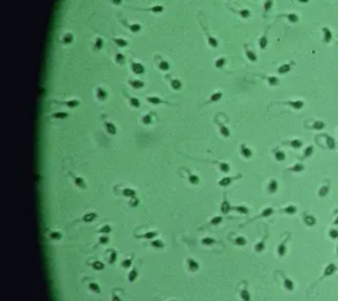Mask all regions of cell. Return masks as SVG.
I'll return each instance as SVG.
<instances>
[{"label":"cell","instance_id":"6da1fadb","mask_svg":"<svg viewBox=\"0 0 338 301\" xmlns=\"http://www.w3.org/2000/svg\"><path fill=\"white\" fill-rule=\"evenodd\" d=\"M131 67H132L133 73H136V74H143L144 73V66L141 65V63H139V62H132V63H131Z\"/></svg>","mask_w":338,"mask_h":301},{"label":"cell","instance_id":"7a4b0ae2","mask_svg":"<svg viewBox=\"0 0 338 301\" xmlns=\"http://www.w3.org/2000/svg\"><path fill=\"white\" fill-rule=\"evenodd\" d=\"M104 126H106V129H107V132H108L110 135H116V127H115L112 123L107 121V123L104 124Z\"/></svg>","mask_w":338,"mask_h":301},{"label":"cell","instance_id":"3957f363","mask_svg":"<svg viewBox=\"0 0 338 301\" xmlns=\"http://www.w3.org/2000/svg\"><path fill=\"white\" fill-rule=\"evenodd\" d=\"M96 97H98V99H99V100H106V98H107V92L104 91L103 89L98 87V89H96Z\"/></svg>","mask_w":338,"mask_h":301},{"label":"cell","instance_id":"277c9868","mask_svg":"<svg viewBox=\"0 0 338 301\" xmlns=\"http://www.w3.org/2000/svg\"><path fill=\"white\" fill-rule=\"evenodd\" d=\"M123 195H125V197H135L136 195V192L133 189H130V187H125V189H123Z\"/></svg>","mask_w":338,"mask_h":301},{"label":"cell","instance_id":"5b68a950","mask_svg":"<svg viewBox=\"0 0 338 301\" xmlns=\"http://www.w3.org/2000/svg\"><path fill=\"white\" fill-rule=\"evenodd\" d=\"M131 86L133 87V89H141V87L144 86V83L141 81H135V79H132V81H130Z\"/></svg>","mask_w":338,"mask_h":301},{"label":"cell","instance_id":"8992f818","mask_svg":"<svg viewBox=\"0 0 338 301\" xmlns=\"http://www.w3.org/2000/svg\"><path fill=\"white\" fill-rule=\"evenodd\" d=\"M222 98V92L221 91H217L215 94H213L210 98H209V102H217L218 99H221Z\"/></svg>","mask_w":338,"mask_h":301},{"label":"cell","instance_id":"52a82bcc","mask_svg":"<svg viewBox=\"0 0 338 301\" xmlns=\"http://www.w3.org/2000/svg\"><path fill=\"white\" fill-rule=\"evenodd\" d=\"M147 100H148L149 103H152V104H160V103H162V100L160 99V98H156V97H148Z\"/></svg>","mask_w":338,"mask_h":301},{"label":"cell","instance_id":"ba28073f","mask_svg":"<svg viewBox=\"0 0 338 301\" xmlns=\"http://www.w3.org/2000/svg\"><path fill=\"white\" fill-rule=\"evenodd\" d=\"M141 121H143V124H145V126H148V124L152 123V116L151 115H143V118H141Z\"/></svg>","mask_w":338,"mask_h":301},{"label":"cell","instance_id":"9c48e42d","mask_svg":"<svg viewBox=\"0 0 338 301\" xmlns=\"http://www.w3.org/2000/svg\"><path fill=\"white\" fill-rule=\"evenodd\" d=\"M62 41H64L65 44H70V42L73 41V34H72V33L64 34V37H62Z\"/></svg>","mask_w":338,"mask_h":301},{"label":"cell","instance_id":"30bf717a","mask_svg":"<svg viewBox=\"0 0 338 301\" xmlns=\"http://www.w3.org/2000/svg\"><path fill=\"white\" fill-rule=\"evenodd\" d=\"M159 69L162 71H167L169 70V63L165 62V61H161V62H159Z\"/></svg>","mask_w":338,"mask_h":301},{"label":"cell","instance_id":"8fae6325","mask_svg":"<svg viewBox=\"0 0 338 301\" xmlns=\"http://www.w3.org/2000/svg\"><path fill=\"white\" fill-rule=\"evenodd\" d=\"M171 86H172V89H174V90H180L181 89V82L177 81V79H173V81L171 82Z\"/></svg>","mask_w":338,"mask_h":301},{"label":"cell","instance_id":"7c38bea8","mask_svg":"<svg viewBox=\"0 0 338 301\" xmlns=\"http://www.w3.org/2000/svg\"><path fill=\"white\" fill-rule=\"evenodd\" d=\"M128 100H130V104L132 106V107H139V104H140V102H139V99H136V98L128 97Z\"/></svg>","mask_w":338,"mask_h":301},{"label":"cell","instance_id":"4fadbf2b","mask_svg":"<svg viewBox=\"0 0 338 301\" xmlns=\"http://www.w3.org/2000/svg\"><path fill=\"white\" fill-rule=\"evenodd\" d=\"M114 41H115V44H116L118 46H122V48H123V46H127V44H128V42L125 41V40H123V38H115Z\"/></svg>","mask_w":338,"mask_h":301},{"label":"cell","instance_id":"5bb4252c","mask_svg":"<svg viewBox=\"0 0 338 301\" xmlns=\"http://www.w3.org/2000/svg\"><path fill=\"white\" fill-rule=\"evenodd\" d=\"M65 104H66L67 107H77V106L79 104V102L75 100V99H73V100H67V102H65Z\"/></svg>","mask_w":338,"mask_h":301},{"label":"cell","instance_id":"9a60e30c","mask_svg":"<svg viewBox=\"0 0 338 301\" xmlns=\"http://www.w3.org/2000/svg\"><path fill=\"white\" fill-rule=\"evenodd\" d=\"M206 34H208V32H206ZM208 38H209V44H210V46H213V48H217V45H218V42H217V40L215 38H213V37H210L208 34Z\"/></svg>","mask_w":338,"mask_h":301},{"label":"cell","instance_id":"2e32d148","mask_svg":"<svg viewBox=\"0 0 338 301\" xmlns=\"http://www.w3.org/2000/svg\"><path fill=\"white\" fill-rule=\"evenodd\" d=\"M66 116H67L66 112H56V114H53V118H54V119H65Z\"/></svg>","mask_w":338,"mask_h":301},{"label":"cell","instance_id":"e0dca14e","mask_svg":"<svg viewBox=\"0 0 338 301\" xmlns=\"http://www.w3.org/2000/svg\"><path fill=\"white\" fill-rule=\"evenodd\" d=\"M246 55H247V57L250 58L251 61H255V60H256V55H255V53H254V52H251V50H248V49L246 50Z\"/></svg>","mask_w":338,"mask_h":301},{"label":"cell","instance_id":"ac0fdd59","mask_svg":"<svg viewBox=\"0 0 338 301\" xmlns=\"http://www.w3.org/2000/svg\"><path fill=\"white\" fill-rule=\"evenodd\" d=\"M128 28H130V31H132V32H139L141 29V26L139 25V24H132V25H128Z\"/></svg>","mask_w":338,"mask_h":301},{"label":"cell","instance_id":"d6986e66","mask_svg":"<svg viewBox=\"0 0 338 301\" xmlns=\"http://www.w3.org/2000/svg\"><path fill=\"white\" fill-rule=\"evenodd\" d=\"M219 166H221V170L222 172H229L230 170V165L226 163H221L219 164Z\"/></svg>","mask_w":338,"mask_h":301},{"label":"cell","instance_id":"ffe728a7","mask_svg":"<svg viewBox=\"0 0 338 301\" xmlns=\"http://www.w3.org/2000/svg\"><path fill=\"white\" fill-rule=\"evenodd\" d=\"M115 60H116V62H119V63H123V62H124V55H123V54H120V53H118V54L115 55Z\"/></svg>","mask_w":338,"mask_h":301},{"label":"cell","instance_id":"44dd1931","mask_svg":"<svg viewBox=\"0 0 338 301\" xmlns=\"http://www.w3.org/2000/svg\"><path fill=\"white\" fill-rule=\"evenodd\" d=\"M102 45H103V41H102V38H96V41H95V49L96 50H99L102 48Z\"/></svg>","mask_w":338,"mask_h":301},{"label":"cell","instance_id":"7402d4cb","mask_svg":"<svg viewBox=\"0 0 338 301\" xmlns=\"http://www.w3.org/2000/svg\"><path fill=\"white\" fill-rule=\"evenodd\" d=\"M223 65H225V58H218V60L215 61V66H217V67H222Z\"/></svg>","mask_w":338,"mask_h":301},{"label":"cell","instance_id":"603a6c76","mask_svg":"<svg viewBox=\"0 0 338 301\" xmlns=\"http://www.w3.org/2000/svg\"><path fill=\"white\" fill-rule=\"evenodd\" d=\"M149 11H152V12H162V7H161V5H157V7L151 8Z\"/></svg>","mask_w":338,"mask_h":301},{"label":"cell","instance_id":"cb8c5ba5","mask_svg":"<svg viewBox=\"0 0 338 301\" xmlns=\"http://www.w3.org/2000/svg\"><path fill=\"white\" fill-rule=\"evenodd\" d=\"M240 15H242L243 17H246V18H247L248 16H250V12H248L247 9H243V11H240Z\"/></svg>","mask_w":338,"mask_h":301},{"label":"cell","instance_id":"d4e9b609","mask_svg":"<svg viewBox=\"0 0 338 301\" xmlns=\"http://www.w3.org/2000/svg\"><path fill=\"white\" fill-rule=\"evenodd\" d=\"M264 45H266V40L261 38V41H260V46H261V48H264Z\"/></svg>","mask_w":338,"mask_h":301},{"label":"cell","instance_id":"484cf974","mask_svg":"<svg viewBox=\"0 0 338 301\" xmlns=\"http://www.w3.org/2000/svg\"><path fill=\"white\" fill-rule=\"evenodd\" d=\"M120 1L122 0H112V3H115V4H120Z\"/></svg>","mask_w":338,"mask_h":301}]
</instances>
